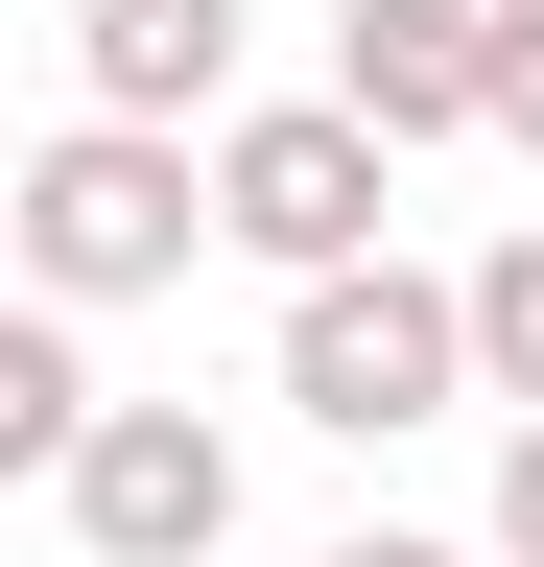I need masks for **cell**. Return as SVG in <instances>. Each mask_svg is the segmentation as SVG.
Listing matches in <instances>:
<instances>
[{"label":"cell","mask_w":544,"mask_h":567,"mask_svg":"<svg viewBox=\"0 0 544 567\" xmlns=\"http://www.w3.org/2000/svg\"><path fill=\"white\" fill-rule=\"evenodd\" d=\"M497 142L544 166V0H497Z\"/></svg>","instance_id":"9"},{"label":"cell","mask_w":544,"mask_h":567,"mask_svg":"<svg viewBox=\"0 0 544 567\" xmlns=\"http://www.w3.org/2000/svg\"><path fill=\"white\" fill-rule=\"evenodd\" d=\"M379 213H402V142H379V118H331V95H285V118H237V142H214V237H237V260H285V284H356V260H379Z\"/></svg>","instance_id":"3"},{"label":"cell","mask_w":544,"mask_h":567,"mask_svg":"<svg viewBox=\"0 0 544 567\" xmlns=\"http://www.w3.org/2000/svg\"><path fill=\"white\" fill-rule=\"evenodd\" d=\"M95 379H72V308H24V331H0V473H48V496H72V450H95Z\"/></svg>","instance_id":"7"},{"label":"cell","mask_w":544,"mask_h":567,"mask_svg":"<svg viewBox=\"0 0 544 567\" xmlns=\"http://www.w3.org/2000/svg\"><path fill=\"white\" fill-rule=\"evenodd\" d=\"M497 567H544V425L497 450Z\"/></svg>","instance_id":"10"},{"label":"cell","mask_w":544,"mask_h":567,"mask_svg":"<svg viewBox=\"0 0 544 567\" xmlns=\"http://www.w3.org/2000/svg\"><path fill=\"white\" fill-rule=\"evenodd\" d=\"M473 402H521V425H544V213L473 260Z\"/></svg>","instance_id":"8"},{"label":"cell","mask_w":544,"mask_h":567,"mask_svg":"<svg viewBox=\"0 0 544 567\" xmlns=\"http://www.w3.org/2000/svg\"><path fill=\"white\" fill-rule=\"evenodd\" d=\"M72 544H95V567H214V544H237V425L119 402L95 450H72Z\"/></svg>","instance_id":"4"},{"label":"cell","mask_w":544,"mask_h":567,"mask_svg":"<svg viewBox=\"0 0 544 567\" xmlns=\"http://www.w3.org/2000/svg\"><path fill=\"white\" fill-rule=\"evenodd\" d=\"M473 402V284L427 260H356V284H285V425H331V450H402V425Z\"/></svg>","instance_id":"1"},{"label":"cell","mask_w":544,"mask_h":567,"mask_svg":"<svg viewBox=\"0 0 544 567\" xmlns=\"http://www.w3.org/2000/svg\"><path fill=\"white\" fill-rule=\"evenodd\" d=\"M331 118H379V142H497V0H356V24H331Z\"/></svg>","instance_id":"5"},{"label":"cell","mask_w":544,"mask_h":567,"mask_svg":"<svg viewBox=\"0 0 544 567\" xmlns=\"http://www.w3.org/2000/svg\"><path fill=\"white\" fill-rule=\"evenodd\" d=\"M189 237H214V166L143 118H72L24 166V308H143V284H189Z\"/></svg>","instance_id":"2"},{"label":"cell","mask_w":544,"mask_h":567,"mask_svg":"<svg viewBox=\"0 0 544 567\" xmlns=\"http://www.w3.org/2000/svg\"><path fill=\"white\" fill-rule=\"evenodd\" d=\"M308 567H473V544H427V520H356V544H308Z\"/></svg>","instance_id":"11"},{"label":"cell","mask_w":544,"mask_h":567,"mask_svg":"<svg viewBox=\"0 0 544 567\" xmlns=\"http://www.w3.org/2000/svg\"><path fill=\"white\" fill-rule=\"evenodd\" d=\"M72 95L143 118V142H189L237 95V0H72Z\"/></svg>","instance_id":"6"}]
</instances>
